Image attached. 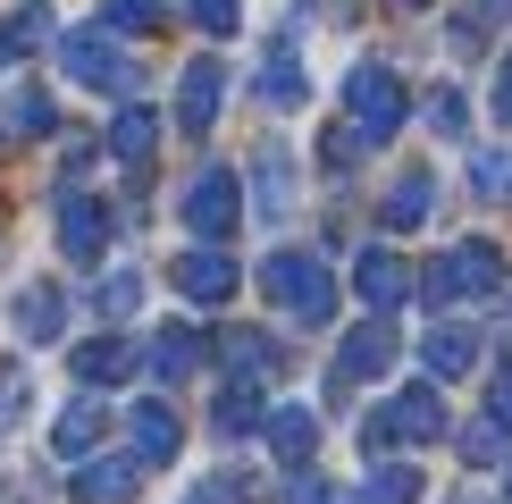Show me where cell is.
Returning a JSON list of instances; mask_svg holds the SVG:
<instances>
[{
    "instance_id": "6da1fadb",
    "label": "cell",
    "mask_w": 512,
    "mask_h": 504,
    "mask_svg": "<svg viewBox=\"0 0 512 504\" xmlns=\"http://www.w3.org/2000/svg\"><path fill=\"white\" fill-rule=\"evenodd\" d=\"M261 294L286 311L294 328H328L336 320V278H328L319 252H269L261 261Z\"/></svg>"
},
{
    "instance_id": "7a4b0ae2",
    "label": "cell",
    "mask_w": 512,
    "mask_h": 504,
    "mask_svg": "<svg viewBox=\"0 0 512 504\" xmlns=\"http://www.w3.org/2000/svg\"><path fill=\"white\" fill-rule=\"evenodd\" d=\"M496 286H504V252L487 244V236L454 244V252H437V261L412 278V294H420L429 311H445V303H471V294H496Z\"/></svg>"
},
{
    "instance_id": "3957f363",
    "label": "cell",
    "mask_w": 512,
    "mask_h": 504,
    "mask_svg": "<svg viewBox=\"0 0 512 504\" xmlns=\"http://www.w3.org/2000/svg\"><path fill=\"white\" fill-rule=\"evenodd\" d=\"M59 68H68V84H84V93H110V101H135V84H143V68L118 51L110 26H76V34H59Z\"/></svg>"
},
{
    "instance_id": "277c9868",
    "label": "cell",
    "mask_w": 512,
    "mask_h": 504,
    "mask_svg": "<svg viewBox=\"0 0 512 504\" xmlns=\"http://www.w3.org/2000/svg\"><path fill=\"white\" fill-rule=\"evenodd\" d=\"M445 437V404L437 387H403L395 404H378L361 420V454H387V446H437Z\"/></svg>"
},
{
    "instance_id": "5b68a950",
    "label": "cell",
    "mask_w": 512,
    "mask_h": 504,
    "mask_svg": "<svg viewBox=\"0 0 512 504\" xmlns=\"http://www.w3.org/2000/svg\"><path fill=\"white\" fill-rule=\"evenodd\" d=\"M185 227H194V244H227L244 227V185L227 177V168H194V185H185Z\"/></svg>"
},
{
    "instance_id": "8992f818",
    "label": "cell",
    "mask_w": 512,
    "mask_h": 504,
    "mask_svg": "<svg viewBox=\"0 0 512 504\" xmlns=\"http://www.w3.org/2000/svg\"><path fill=\"white\" fill-rule=\"evenodd\" d=\"M345 118H353L361 143H395V126H403V84H395V68H353V76H345Z\"/></svg>"
},
{
    "instance_id": "52a82bcc",
    "label": "cell",
    "mask_w": 512,
    "mask_h": 504,
    "mask_svg": "<svg viewBox=\"0 0 512 504\" xmlns=\"http://www.w3.org/2000/svg\"><path fill=\"white\" fill-rule=\"evenodd\" d=\"M110 202L101 194H84V185H68V194H59V252H68L76 269H93L101 252H110Z\"/></svg>"
},
{
    "instance_id": "ba28073f",
    "label": "cell",
    "mask_w": 512,
    "mask_h": 504,
    "mask_svg": "<svg viewBox=\"0 0 512 504\" xmlns=\"http://www.w3.org/2000/svg\"><path fill=\"white\" fill-rule=\"evenodd\" d=\"M168 286H177L185 303H227V294L244 286V269H236V252H227V244H194V252L168 261Z\"/></svg>"
},
{
    "instance_id": "9c48e42d",
    "label": "cell",
    "mask_w": 512,
    "mask_h": 504,
    "mask_svg": "<svg viewBox=\"0 0 512 504\" xmlns=\"http://www.w3.org/2000/svg\"><path fill=\"white\" fill-rule=\"evenodd\" d=\"M252 219L261 227L294 219V152L286 143H261V152H252Z\"/></svg>"
},
{
    "instance_id": "30bf717a",
    "label": "cell",
    "mask_w": 512,
    "mask_h": 504,
    "mask_svg": "<svg viewBox=\"0 0 512 504\" xmlns=\"http://www.w3.org/2000/svg\"><path fill=\"white\" fill-rule=\"evenodd\" d=\"M143 462L135 454H84L76 462V504H135Z\"/></svg>"
},
{
    "instance_id": "8fae6325",
    "label": "cell",
    "mask_w": 512,
    "mask_h": 504,
    "mask_svg": "<svg viewBox=\"0 0 512 504\" xmlns=\"http://www.w3.org/2000/svg\"><path fill=\"white\" fill-rule=\"evenodd\" d=\"M219 101H227V68L219 59H194V68L177 76V126L185 135H210V126H219Z\"/></svg>"
},
{
    "instance_id": "7c38bea8",
    "label": "cell",
    "mask_w": 512,
    "mask_h": 504,
    "mask_svg": "<svg viewBox=\"0 0 512 504\" xmlns=\"http://www.w3.org/2000/svg\"><path fill=\"white\" fill-rule=\"evenodd\" d=\"M126 437H135V462H143V471H160V462H177V446H185V420L152 395V404L126 412Z\"/></svg>"
},
{
    "instance_id": "4fadbf2b",
    "label": "cell",
    "mask_w": 512,
    "mask_h": 504,
    "mask_svg": "<svg viewBox=\"0 0 512 504\" xmlns=\"http://www.w3.org/2000/svg\"><path fill=\"white\" fill-rule=\"evenodd\" d=\"M135 370H143L135 336H84V345H76V378H84V387H126Z\"/></svg>"
},
{
    "instance_id": "5bb4252c",
    "label": "cell",
    "mask_w": 512,
    "mask_h": 504,
    "mask_svg": "<svg viewBox=\"0 0 512 504\" xmlns=\"http://www.w3.org/2000/svg\"><path fill=\"white\" fill-rule=\"evenodd\" d=\"M51 126H59V110H51L42 84H0V143H34Z\"/></svg>"
},
{
    "instance_id": "9a60e30c",
    "label": "cell",
    "mask_w": 512,
    "mask_h": 504,
    "mask_svg": "<svg viewBox=\"0 0 512 504\" xmlns=\"http://www.w3.org/2000/svg\"><path fill=\"white\" fill-rule=\"evenodd\" d=\"M353 294H361L370 311H395L403 294H412V269H403V261H395L387 244H370V252L353 261Z\"/></svg>"
},
{
    "instance_id": "2e32d148",
    "label": "cell",
    "mask_w": 512,
    "mask_h": 504,
    "mask_svg": "<svg viewBox=\"0 0 512 504\" xmlns=\"http://www.w3.org/2000/svg\"><path fill=\"white\" fill-rule=\"evenodd\" d=\"M387 362H395V328L387 320H361L345 336V353H336V387H353V378H387Z\"/></svg>"
},
{
    "instance_id": "e0dca14e",
    "label": "cell",
    "mask_w": 512,
    "mask_h": 504,
    "mask_svg": "<svg viewBox=\"0 0 512 504\" xmlns=\"http://www.w3.org/2000/svg\"><path fill=\"white\" fill-rule=\"evenodd\" d=\"M143 370H152L160 387H177V378H194V370H202V328H185V320H177V328H160L152 345H143Z\"/></svg>"
},
{
    "instance_id": "ac0fdd59",
    "label": "cell",
    "mask_w": 512,
    "mask_h": 504,
    "mask_svg": "<svg viewBox=\"0 0 512 504\" xmlns=\"http://www.w3.org/2000/svg\"><path fill=\"white\" fill-rule=\"evenodd\" d=\"M101 429H110V412H101V404H93V387H84L76 404L51 420V454H59V462H84V454L101 446Z\"/></svg>"
},
{
    "instance_id": "d6986e66",
    "label": "cell",
    "mask_w": 512,
    "mask_h": 504,
    "mask_svg": "<svg viewBox=\"0 0 512 504\" xmlns=\"http://www.w3.org/2000/svg\"><path fill=\"white\" fill-rule=\"evenodd\" d=\"M429 210H437V177L429 168H403L387 185V210H378V219H387L395 236H412V227H429Z\"/></svg>"
},
{
    "instance_id": "ffe728a7",
    "label": "cell",
    "mask_w": 512,
    "mask_h": 504,
    "mask_svg": "<svg viewBox=\"0 0 512 504\" xmlns=\"http://www.w3.org/2000/svg\"><path fill=\"white\" fill-rule=\"evenodd\" d=\"M261 429H269V454L286 462V471H303V462H311V446H319V420H311L303 404H277V412H261Z\"/></svg>"
},
{
    "instance_id": "44dd1931",
    "label": "cell",
    "mask_w": 512,
    "mask_h": 504,
    "mask_svg": "<svg viewBox=\"0 0 512 504\" xmlns=\"http://www.w3.org/2000/svg\"><path fill=\"white\" fill-rule=\"evenodd\" d=\"M219 353H227V378H252V387H261V378H277V362H286L269 328H227Z\"/></svg>"
},
{
    "instance_id": "7402d4cb",
    "label": "cell",
    "mask_w": 512,
    "mask_h": 504,
    "mask_svg": "<svg viewBox=\"0 0 512 504\" xmlns=\"http://www.w3.org/2000/svg\"><path fill=\"white\" fill-rule=\"evenodd\" d=\"M9 320H17L26 345H51V336L68 328V294H59V286H26V294L9 303Z\"/></svg>"
},
{
    "instance_id": "603a6c76",
    "label": "cell",
    "mask_w": 512,
    "mask_h": 504,
    "mask_svg": "<svg viewBox=\"0 0 512 504\" xmlns=\"http://www.w3.org/2000/svg\"><path fill=\"white\" fill-rule=\"evenodd\" d=\"M51 34H59V26H51V9H42V0H26V9H9V17H0V76H9L17 59H34L42 42H51Z\"/></svg>"
},
{
    "instance_id": "cb8c5ba5",
    "label": "cell",
    "mask_w": 512,
    "mask_h": 504,
    "mask_svg": "<svg viewBox=\"0 0 512 504\" xmlns=\"http://www.w3.org/2000/svg\"><path fill=\"white\" fill-rule=\"evenodd\" d=\"M303 93L311 84H303V59H294V34H286V42H269V59H261V101L269 110H303Z\"/></svg>"
},
{
    "instance_id": "d4e9b609",
    "label": "cell",
    "mask_w": 512,
    "mask_h": 504,
    "mask_svg": "<svg viewBox=\"0 0 512 504\" xmlns=\"http://www.w3.org/2000/svg\"><path fill=\"white\" fill-rule=\"evenodd\" d=\"M152 143H160V118L143 110V101H118V118H110V160L143 168V160H152Z\"/></svg>"
},
{
    "instance_id": "484cf974",
    "label": "cell",
    "mask_w": 512,
    "mask_h": 504,
    "mask_svg": "<svg viewBox=\"0 0 512 504\" xmlns=\"http://www.w3.org/2000/svg\"><path fill=\"white\" fill-rule=\"evenodd\" d=\"M210 429L219 437H252L261 429V387H252V378H227L219 404H210Z\"/></svg>"
},
{
    "instance_id": "4316f807",
    "label": "cell",
    "mask_w": 512,
    "mask_h": 504,
    "mask_svg": "<svg viewBox=\"0 0 512 504\" xmlns=\"http://www.w3.org/2000/svg\"><path fill=\"white\" fill-rule=\"evenodd\" d=\"M420 362H429V378H462V370L479 362V336L445 320V328H429V345H420Z\"/></svg>"
},
{
    "instance_id": "83f0119b",
    "label": "cell",
    "mask_w": 512,
    "mask_h": 504,
    "mask_svg": "<svg viewBox=\"0 0 512 504\" xmlns=\"http://www.w3.org/2000/svg\"><path fill=\"white\" fill-rule=\"evenodd\" d=\"M361 504H420V471L412 462H378V471L361 479Z\"/></svg>"
},
{
    "instance_id": "f1b7e54d",
    "label": "cell",
    "mask_w": 512,
    "mask_h": 504,
    "mask_svg": "<svg viewBox=\"0 0 512 504\" xmlns=\"http://www.w3.org/2000/svg\"><path fill=\"white\" fill-rule=\"evenodd\" d=\"M135 303H143V278H135V269H110V278L93 286V311H101V320H135Z\"/></svg>"
},
{
    "instance_id": "f546056e",
    "label": "cell",
    "mask_w": 512,
    "mask_h": 504,
    "mask_svg": "<svg viewBox=\"0 0 512 504\" xmlns=\"http://www.w3.org/2000/svg\"><path fill=\"white\" fill-rule=\"evenodd\" d=\"M26 404H34L26 362H0V437H9V429H26Z\"/></svg>"
},
{
    "instance_id": "4dcf8cb0",
    "label": "cell",
    "mask_w": 512,
    "mask_h": 504,
    "mask_svg": "<svg viewBox=\"0 0 512 504\" xmlns=\"http://www.w3.org/2000/svg\"><path fill=\"white\" fill-rule=\"evenodd\" d=\"M101 26H110V34H152L160 26V0H101Z\"/></svg>"
},
{
    "instance_id": "1f68e13d",
    "label": "cell",
    "mask_w": 512,
    "mask_h": 504,
    "mask_svg": "<svg viewBox=\"0 0 512 504\" xmlns=\"http://www.w3.org/2000/svg\"><path fill=\"white\" fill-rule=\"evenodd\" d=\"M194 26L202 34H236L244 26V0H194Z\"/></svg>"
},
{
    "instance_id": "d6a6232c",
    "label": "cell",
    "mask_w": 512,
    "mask_h": 504,
    "mask_svg": "<svg viewBox=\"0 0 512 504\" xmlns=\"http://www.w3.org/2000/svg\"><path fill=\"white\" fill-rule=\"evenodd\" d=\"M471 185H479V194H504V185H512V160H504V152H479V160H471Z\"/></svg>"
},
{
    "instance_id": "836d02e7",
    "label": "cell",
    "mask_w": 512,
    "mask_h": 504,
    "mask_svg": "<svg viewBox=\"0 0 512 504\" xmlns=\"http://www.w3.org/2000/svg\"><path fill=\"white\" fill-rule=\"evenodd\" d=\"M286 504H353V496H336L328 479H311V471H294V488H286Z\"/></svg>"
},
{
    "instance_id": "e575fe53",
    "label": "cell",
    "mask_w": 512,
    "mask_h": 504,
    "mask_svg": "<svg viewBox=\"0 0 512 504\" xmlns=\"http://www.w3.org/2000/svg\"><path fill=\"white\" fill-rule=\"evenodd\" d=\"M496 446H504V429H496V420H479V429H462V454H471V462H496Z\"/></svg>"
},
{
    "instance_id": "d590c367",
    "label": "cell",
    "mask_w": 512,
    "mask_h": 504,
    "mask_svg": "<svg viewBox=\"0 0 512 504\" xmlns=\"http://www.w3.org/2000/svg\"><path fill=\"white\" fill-rule=\"evenodd\" d=\"M487 420L512 437V370H496V387H487Z\"/></svg>"
},
{
    "instance_id": "8d00e7d4",
    "label": "cell",
    "mask_w": 512,
    "mask_h": 504,
    "mask_svg": "<svg viewBox=\"0 0 512 504\" xmlns=\"http://www.w3.org/2000/svg\"><path fill=\"white\" fill-rule=\"evenodd\" d=\"M496 126H512V51H504V68H496Z\"/></svg>"
},
{
    "instance_id": "74e56055",
    "label": "cell",
    "mask_w": 512,
    "mask_h": 504,
    "mask_svg": "<svg viewBox=\"0 0 512 504\" xmlns=\"http://www.w3.org/2000/svg\"><path fill=\"white\" fill-rule=\"evenodd\" d=\"M429 118L445 126V135H462V101H454V93H437V101H429Z\"/></svg>"
},
{
    "instance_id": "f35d334b",
    "label": "cell",
    "mask_w": 512,
    "mask_h": 504,
    "mask_svg": "<svg viewBox=\"0 0 512 504\" xmlns=\"http://www.w3.org/2000/svg\"><path fill=\"white\" fill-rule=\"evenodd\" d=\"M194 504H244V479H210V488H202Z\"/></svg>"
},
{
    "instance_id": "ab89813d",
    "label": "cell",
    "mask_w": 512,
    "mask_h": 504,
    "mask_svg": "<svg viewBox=\"0 0 512 504\" xmlns=\"http://www.w3.org/2000/svg\"><path fill=\"white\" fill-rule=\"evenodd\" d=\"M454 504H487V496H454Z\"/></svg>"
},
{
    "instance_id": "60d3db41",
    "label": "cell",
    "mask_w": 512,
    "mask_h": 504,
    "mask_svg": "<svg viewBox=\"0 0 512 504\" xmlns=\"http://www.w3.org/2000/svg\"><path fill=\"white\" fill-rule=\"evenodd\" d=\"M403 9H429V0H403Z\"/></svg>"
},
{
    "instance_id": "b9f144b4",
    "label": "cell",
    "mask_w": 512,
    "mask_h": 504,
    "mask_svg": "<svg viewBox=\"0 0 512 504\" xmlns=\"http://www.w3.org/2000/svg\"><path fill=\"white\" fill-rule=\"evenodd\" d=\"M487 9H512V0H487Z\"/></svg>"
}]
</instances>
